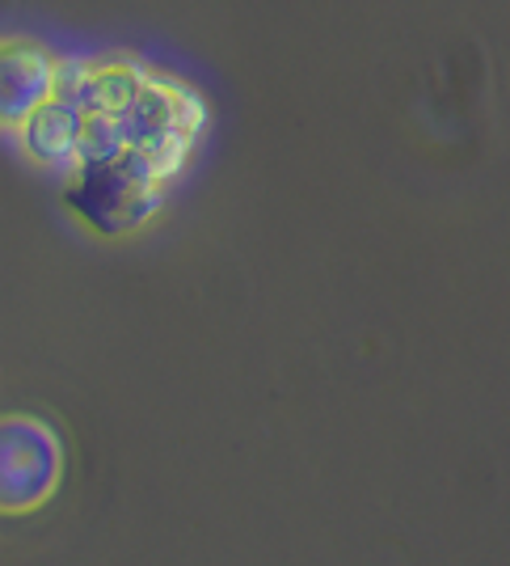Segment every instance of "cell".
I'll list each match as a JSON object with an SVG mask.
<instances>
[{
	"mask_svg": "<svg viewBox=\"0 0 510 566\" xmlns=\"http://www.w3.org/2000/svg\"><path fill=\"white\" fill-rule=\"evenodd\" d=\"M169 182L139 148H123L118 157L76 166L64 178L68 212L97 237H127L161 212Z\"/></svg>",
	"mask_w": 510,
	"mask_h": 566,
	"instance_id": "6da1fadb",
	"label": "cell"
},
{
	"mask_svg": "<svg viewBox=\"0 0 510 566\" xmlns=\"http://www.w3.org/2000/svg\"><path fill=\"white\" fill-rule=\"evenodd\" d=\"M81 132H85V115L55 97V102H46L43 111H34L25 118L22 127H13L4 136L18 144V153L30 166L68 178L76 161H81Z\"/></svg>",
	"mask_w": 510,
	"mask_h": 566,
	"instance_id": "5b68a950",
	"label": "cell"
},
{
	"mask_svg": "<svg viewBox=\"0 0 510 566\" xmlns=\"http://www.w3.org/2000/svg\"><path fill=\"white\" fill-rule=\"evenodd\" d=\"M60 85V55H51L46 43L9 34L0 48V123L4 132L22 127L34 111L55 102Z\"/></svg>",
	"mask_w": 510,
	"mask_h": 566,
	"instance_id": "277c9868",
	"label": "cell"
},
{
	"mask_svg": "<svg viewBox=\"0 0 510 566\" xmlns=\"http://www.w3.org/2000/svg\"><path fill=\"white\" fill-rule=\"evenodd\" d=\"M64 482V440L34 415H9L0 427V507L39 512Z\"/></svg>",
	"mask_w": 510,
	"mask_h": 566,
	"instance_id": "3957f363",
	"label": "cell"
},
{
	"mask_svg": "<svg viewBox=\"0 0 510 566\" xmlns=\"http://www.w3.org/2000/svg\"><path fill=\"white\" fill-rule=\"evenodd\" d=\"M203 127H208V97L194 85H185L182 76H169L157 69L148 76L139 102L123 115L127 148H139L161 169L164 182H173L185 169Z\"/></svg>",
	"mask_w": 510,
	"mask_h": 566,
	"instance_id": "7a4b0ae2",
	"label": "cell"
}]
</instances>
